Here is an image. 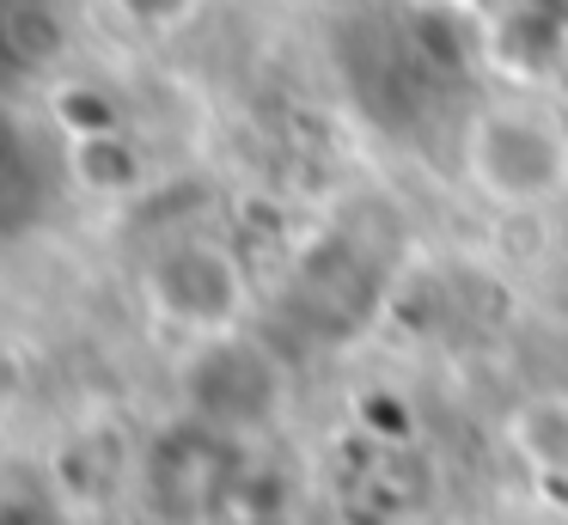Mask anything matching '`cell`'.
Here are the masks:
<instances>
[{
    "label": "cell",
    "instance_id": "3",
    "mask_svg": "<svg viewBox=\"0 0 568 525\" xmlns=\"http://www.w3.org/2000/svg\"><path fill=\"white\" fill-rule=\"evenodd\" d=\"M507 440L544 476H568V397L562 391H544V397L519 403L514 422H507Z\"/></svg>",
    "mask_w": 568,
    "mask_h": 525
},
{
    "label": "cell",
    "instance_id": "4",
    "mask_svg": "<svg viewBox=\"0 0 568 525\" xmlns=\"http://www.w3.org/2000/svg\"><path fill=\"white\" fill-rule=\"evenodd\" d=\"M111 7L129 24H141V31H178V24H190L202 12V0H111Z\"/></svg>",
    "mask_w": 568,
    "mask_h": 525
},
{
    "label": "cell",
    "instance_id": "1",
    "mask_svg": "<svg viewBox=\"0 0 568 525\" xmlns=\"http://www.w3.org/2000/svg\"><path fill=\"white\" fill-rule=\"evenodd\" d=\"M465 178L501 214H538L568 195V122L550 104L501 98L465 122Z\"/></svg>",
    "mask_w": 568,
    "mask_h": 525
},
{
    "label": "cell",
    "instance_id": "2",
    "mask_svg": "<svg viewBox=\"0 0 568 525\" xmlns=\"http://www.w3.org/2000/svg\"><path fill=\"white\" fill-rule=\"evenodd\" d=\"M148 300L172 317L178 330L196 336H221L233 317L245 312V281H239L233 256L221 244H172L153 256L148 269Z\"/></svg>",
    "mask_w": 568,
    "mask_h": 525
}]
</instances>
